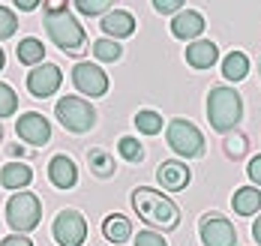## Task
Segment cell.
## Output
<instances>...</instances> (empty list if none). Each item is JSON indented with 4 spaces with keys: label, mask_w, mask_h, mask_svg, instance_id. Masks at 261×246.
I'll return each mask as SVG.
<instances>
[{
    "label": "cell",
    "mask_w": 261,
    "mask_h": 246,
    "mask_svg": "<svg viewBox=\"0 0 261 246\" xmlns=\"http://www.w3.org/2000/svg\"><path fill=\"white\" fill-rule=\"evenodd\" d=\"M51 234L57 246H84L87 240V219L81 216L75 207H66L54 216Z\"/></svg>",
    "instance_id": "cell-7"
},
{
    "label": "cell",
    "mask_w": 261,
    "mask_h": 246,
    "mask_svg": "<svg viewBox=\"0 0 261 246\" xmlns=\"http://www.w3.org/2000/svg\"><path fill=\"white\" fill-rule=\"evenodd\" d=\"M99 28L105 30L108 39H126V36L135 33V18H132V12H126V9H111V12L102 15V24Z\"/></svg>",
    "instance_id": "cell-15"
},
{
    "label": "cell",
    "mask_w": 261,
    "mask_h": 246,
    "mask_svg": "<svg viewBox=\"0 0 261 246\" xmlns=\"http://www.w3.org/2000/svg\"><path fill=\"white\" fill-rule=\"evenodd\" d=\"M72 84L79 87V93L90 96V99L108 93V75H105L96 63H90V60L75 63V69H72Z\"/></svg>",
    "instance_id": "cell-10"
},
{
    "label": "cell",
    "mask_w": 261,
    "mask_h": 246,
    "mask_svg": "<svg viewBox=\"0 0 261 246\" xmlns=\"http://www.w3.org/2000/svg\"><path fill=\"white\" fill-rule=\"evenodd\" d=\"M129 201H132V210L144 219L150 228L174 231V228L180 225V207H177L168 195L150 189V186H135Z\"/></svg>",
    "instance_id": "cell-1"
},
{
    "label": "cell",
    "mask_w": 261,
    "mask_h": 246,
    "mask_svg": "<svg viewBox=\"0 0 261 246\" xmlns=\"http://www.w3.org/2000/svg\"><path fill=\"white\" fill-rule=\"evenodd\" d=\"M252 240L261 246V210H258V219L252 222Z\"/></svg>",
    "instance_id": "cell-37"
},
{
    "label": "cell",
    "mask_w": 261,
    "mask_h": 246,
    "mask_svg": "<svg viewBox=\"0 0 261 246\" xmlns=\"http://www.w3.org/2000/svg\"><path fill=\"white\" fill-rule=\"evenodd\" d=\"M15 54H18V63H24V66H36V63L45 60V45H42L36 36H27V39L18 42Z\"/></svg>",
    "instance_id": "cell-22"
},
{
    "label": "cell",
    "mask_w": 261,
    "mask_h": 246,
    "mask_svg": "<svg viewBox=\"0 0 261 246\" xmlns=\"http://www.w3.org/2000/svg\"><path fill=\"white\" fill-rule=\"evenodd\" d=\"M249 75V57L243 54V51H228L225 60H222V78H228V81H243Z\"/></svg>",
    "instance_id": "cell-21"
},
{
    "label": "cell",
    "mask_w": 261,
    "mask_h": 246,
    "mask_svg": "<svg viewBox=\"0 0 261 246\" xmlns=\"http://www.w3.org/2000/svg\"><path fill=\"white\" fill-rule=\"evenodd\" d=\"M183 3L186 0H153V9H156L159 15H174V12H180Z\"/></svg>",
    "instance_id": "cell-31"
},
{
    "label": "cell",
    "mask_w": 261,
    "mask_h": 246,
    "mask_svg": "<svg viewBox=\"0 0 261 246\" xmlns=\"http://www.w3.org/2000/svg\"><path fill=\"white\" fill-rule=\"evenodd\" d=\"M93 57L96 60H102V63H117L120 57H123V48H120V42L117 39H96L93 42Z\"/></svg>",
    "instance_id": "cell-25"
},
{
    "label": "cell",
    "mask_w": 261,
    "mask_h": 246,
    "mask_svg": "<svg viewBox=\"0 0 261 246\" xmlns=\"http://www.w3.org/2000/svg\"><path fill=\"white\" fill-rule=\"evenodd\" d=\"M240 117H243V99H240V93H237L234 87H225V84L210 87V93H207V120H210V126H213L216 132L225 135V132L237 129Z\"/></svg>",
    "instance_id": "cell-2"
},
{
    "label": "cell",
    "mask_w": 261,
    "mask_h": 246,
    "mask_svg": "<svg viewBox=\"0 0 261 246\" xmlns=\"http://www.w3.org/2000/svg\"><path fill=\"white\" fill-rule=\"evenodd\" d=\"M165 141H168V147L183 156V159H201L204 156V135H201V129L192 123V120H168V126H165Z\"/></svg>",
    "instance_id": "cell-4"
},
{
    "label": "cell",
    "mask_w": 261,
    "mask_h": 246,
    "mask_svg": "<svg viewBox=\"0 0 261 246\" xmlns=\"http://www.w3.org/2000/svg\"><path fill=\"white\" fill-rule=\"evenodd\" d=\"M171 33L177 39H198L204 33V15L195 9H180L171 18Z\"/></svg>",
    "instance_id": "cell-14"
},
{
    "label": "cell",
    "mask_w": 261,
    "mask_h": 246,
    "mask_svg": "<svg viewBox=\"0 0 261 246\" xmlns=\"http://www.w3.org/2000/svg\"><path fill=\"white\" fill-rule=\"evenodd\" d=\"M54 117L63 123L66 132H75V135L90 132L96 126V108L87 99H81V96H63V99H57Z\"/></svg>",
    "instance_id": "cell-6"
},
{
    "label": "cell",
    "mask_w": 261,
    "mask_h": 246,
    "mask_svg": "<svg viewBox=\"0 0 261 246\" xmlns=\"http://www.w3.org/2000/svg\"><path fill=\"white\" fill-rule=\"evenodd\" d=\"M48 180L57 189H72L79 183V165H75V159L66 156V153H57L48 162Z\"/></svg>",
    "instance_id": "cell-13"
},
{
    "label": "cell",
    "mask_w": 261,
    "mask_h": 246,
    "mask_svg": "<svg viewBox=\"0 0 261 246\" xmlns=\"http://www.w3.org/2000/svg\"><path fill=\"white\" fill-rule=\"evenodd\" d=\"M18 28V18H15V12L12 9H6V6H0V39H9L12 33Z\"/></svg>",
    "instance_id": "cell-29"
},
{
    "label": "cell",
    "mask_w": 261,
    "mask_h": 246,
    "mask_svg": "<svg viewBox=\"0 0 261 246\" xmlns=\"http://www.w3.org/2000/svg\"><path fill=\"white\" fill-rule=\"evenodd\" d=\"M45 30L51 36V42L63 51V54H81L84 42H87V33L75 21V15L69 9H54V12H45Z\"/></svg>",
    "instance_id": "cell-3"
},
{
    "label": "cell",
    "mask_w": 261,
    "mask_h": 246,
    "mask_svg": "<svg viewBox=\"0 0 261 246\" xmlns=\"http://www.w3.org/2000/svg\"><path fill=\"white\" fill-rule=\"evenodd\" d=\"M132 123L138 126V132H144V135H159L162 132V114H156V111H150V108H141V111H135V117H132Z\"/></svg>",
    "instance_id": "cell-24"
},
{
    "label": "cell",
    "mask_w": 261,
    "mask_h": 246,
    "mask_svg": "<svg viewBox=\"0 0 261 246\" xmlns=\"http://www.w3.org/2000/svg\"><path fill=\"white\" fill-rule=\"evenodd\" d=\"M66 3H69V0H42L45 12H54V9H66Z\"/></svg>",
    "instance_id": "cell-35"
},
{
    "label": "cell",
    "mask_w": 261,
    "mask_h": 246,
    "mask_svg": "<svg viewBox=\"0 0 261 246\" xmlns=\"http://www.w3.org/2000/svg\"><path fill=\"white\" fill-rule=\"evenodd\" d=\"M102 237L108 243H126L132 237V219H126L123 213H108L102 219Z\"/></svg>",
    "instance_id": "cell-19"
},
{
    "label": "cell",
    "mask_w": 261,
    "mask_h": 246,
    "mask_svg": "<svg viewBox=\"0 0 261 246\" xmlns=\"http://www.w3.org/2000/svg\"><path fill=\"white\" fill-rule=\"evenodd\" d=\"M117 153L132 165L144 162V144H141L138 138H132V135H123L120 141H117Z\"/></svg>",
    "instance_id": "cell-26"
},
{
    "label": "cell",
    "mask_w": 261,
    "mask_h": 246,
    "mask_svg": "<svg viewBox=\"0 0 261 246\" xmlns=\"http://www.w3.org/2000/svg\"><path fill=\"white\" fill-rule=\"evenodd\" d=\"M87 168H90L93 177L108 180V177H114L117 162H114V156H111L105 147H90V150H87Z\"/></svg>",
    "instance_id": "cell-20"
},
{
    "label": "cell",
    "mask_w": 261,
    "mask_h": 246,
    "mask_svg": "<svg viewBox=\"0 0 261 246\" xmlns=\"http://www.w3.org/2000/svg\"><path fill=\"white\" fill-rule=\"evenodd\" d=\"M0 144H3V126H0Z\"/></svg>",
    "instance_id": "cell-39"
},
{
    "label": "cell",
    "mask_w": 261,
    "mask_h": 246,
    "mask_svg": "<svg viewBox=\"0 0 261 246\" xmlns=\"http://www.w3.org/2000/svg\"><path fill=\"white\" fill-rule=\"evenodd\" d=\"M246 174H249L252 186H258V189H261V153H258V156H252V159H249V168H246Z\"/></svg>",
    "instance_id": "cell-32"
},
{
    "label": "cell",
    "mask_w": 261,
    "mask_h": 246,
    "mask_svg": "<svg viewBox=\"0 0 261 246\" xmlns=\"http://www.w3.org/2000/svg\"><path fill=\"white\" fill-rule=\"evenodd\" d=\"M3 63H6V57H3V48H0V69H3Z\"/></svg>",
    "instance_id": "cell-38"
},
{
    "label": "cell",
    "mask_w": 261,
    "mask_h": 246,
    "mask_svg": "<svg viewBox=\"0 0 261 246\" xmlns=\"http://www.w3.org/2000/svg\"><path fill=\"white\" fill-rule=\"evenodd\" d=\"M0 246H33V240H30L27 234H18V231H15V234L3 237V243H0Z\"/></svg>",
    "instance_id": "cell-33"
},
{
    "label": "cell",
    "mask_w": 261,
    "mask_h": 246,
    "mask_svg": "<svg viewBox=\"0 0 261 246\" xmlns=\"http://www.w3.org/2000/svg\"><path fill=\"white\" fill-rule=\"evenodd\" d=\"M60 84H63V72H60V66H54V63H36V66H30V72H27V90H30V96H36V99H48L54 96L57 90H60Z\"/></svg>",
    "instance_id": "cell-9"
},
{
    "label": "cell",
    "mask_w": 261,
    "mask_h": 246,
    "mask_svg": "<svg viewBox=\"0 0 261 246\" xmlns=\"http://www.w3.org/2000/svg\"><path fill=\"white\" fill-rule=\"evenodd\" d=\"M30 180H33V168L24 162H18V159H12V162H6L0 168V186L3 189H27L30 186Z\"/></svg>",
    "instance_id": "cell-17"
},
{
    "label": "cell",
    "mask_w": 261,
    "mask_h": 246,
    "mask_svg": "<svg viewBox=\"0 0 261 246\" xmlns=\"http://www.w3.org/2000/svg\"><path fill=\"white\" fill-rule=\"evenodd\" d=\"M231 207L237 216H255L261 210V189L258 186H240L231 195Z\"/></svg>",
    "instance_id": "cell-18"
},
{
    "label": "cell",
    "mask_w": 261,
    "mask_h": 246,
    "mask_svg": "<svg viewBox=\"0 0 261 246\" xmlns=\"http://www.w3.org/2000/svg\"><path fill=\"white\" fill-rule=\"evenodd\" d=\"M15 108H18V93H15L6 81H0V120H3V117H12Z\"/></svg>",
    "instance_id": "cell-28"
},
{
    "label": "cell",
    "mask_w": 261,
    "mask_h": 246,
    "mask_svg": "<svg viewBox=\"0 0 261 246\" xmlns=\"http://www.w3.org/2000/svg\"><path fill=\"white\" fill-rule=\"evenodd\" d=\"M258 72H261V60H258Z\"/></svg>",
    "instance_id": "cell-40"
},
{
    "label": "cell",
    "mask_w": 261,
    "mask_h": 246,
    "mask_svg": "<svg viewBox=\"0 0 261 246\" xmlns=\"http://www.w3.org/2000/svg\"><path fill=\"white\" fill-rule=\"evenodd\" d=\"M9 156L12 159H24V156H36V147H9Z\"/></svg>",
    "instance_id": "cell-34"
},
{
    "label": "cell",
    "mask_w": 261,
    "mask_h": 246,
    "mask_svg": "<svg viewBox=\"0 0 261 246\" xmlns=\"http://www.w3.org/2000/svg\"><path fill=\"white\" fill-rule=\"evenodd\" d=\"M216 60H219L216 42H210V39H192V42H189V48H186V63H189L192 69H210Z\"/></svg>",
    "instance_id": "cell-16"
},
{
    "label": "cell",
    "mask_w": 261,
    "mask_h": 246,
    "mask_svg": "<svg viewBox=\"0 0 261 246\" xmlns=\"http://www.w3.org/2000/svg\"><path fill=\"white\" fill-rule=\"evenodd\" d=\"M6 219L12 225V231L18 234H27L39 225L42 219V201L36 192H27V189H18L9 201H6Z\"/></svg>",
    "instance_id": "cell-5"
},
{
    "label": "cell",
    "mask_w": 261,
    "mask_h": 246,
    "mask_svg": "<svg viewBox=\"0 0 261 246\" xmlns=\"http://www.w3.org/2000/svg\"><path fill=\"white\" fill-rule=\"evenodd\" d=\"M117 0H75V9L87 18H96V15H105Z\"/></svg>",
    "instance_id": "cell-27"
},
{
    "label": "cell",
    "mask_w": 261,
    "mask_h": 246,
    "mask_svg": "<svg viewBox=\"0 0 261 246\" xmlns=\"http://www.w3.org/2000/svg\"><path fill=\"white\" fill-rule=\"evenodd\" d=\"M198 237L204 246H237V231L222 213H204L198 219Z\"/></svg>",
    "instance_id": "cell-8"
},
{
    "label": "cell",
    "mask_w": 261,
    "mask_h": 246,
    "mask_svg": "<svg viewBox=\"0 0 261 246\" xmlns=\"http://www.w3.org/2000/svg\"><path fill=\"white\" fill-rule=\"evenodd\" d=\"M15 132H18V138H21L24 144L42 147V144L51 141V123H48V117L39 114V111H24V114L18 117V123H15Z\"/></svg>",
    "instance_id": "cell-11"
},
{
    "label": "cell",
    "mask_w": 261,
    "mask_h": 246,
    "mask_svg": "<svg viewBox=\"0 0 261 246\" xmlns=\"http://www.w3.org/2000/svg\"><path fill=\"white\" fill-rule=\"evenodd\" d=\"M222 150H225V156L228 159H243L246 153H249V138L243 135L240 129H231V132H225V138H222Z\"/></svg>",
    "instance_id": "cell-23"
},
{
    "label": "cell",
    "mask_w": 261,
    "mask_h": 246,
    "mask_svg": "<svg viewBox=\"0 0 261 246\" xmlns=\"http://www.w3.org/2000/svg\"><path fill=\"white\" fill-rule=\"evenodd\" d=\"M12 3H15V6H18L21 12H30V9H36V6H39L42 0H12Z\"/></svg>",
    "instance_id": "cell-36"
},
{
    "label": "cell",
    "mask_w": 261,
    "mask_h": 246,
    "mask_svg": "<svg viewBox=\"0 0 261 246\" xmlns=\"http://www.w3.org/2000/svg\"><path fill=\"white\" fill-rule=\"evenodd\" d=\"M135 246H168L165 243V237L153 231V228H144V231H138L135 234Z\"/></svg>",
    "instance_id": "cell-30"
},
{
    "label": "cell",
    "mask_w": 261,
    "mask_h": 246,
    "mask_svg": "<svg viewBox=\"0 0 261 246\" xmlns=\"http://www.w3.org/2000/svg\"><path fill=\"white\" fill-rule=\"evenodd\" d=\"M156 180L165 192H183L192 180V171L186 168V162H177V159H168L156 168Z\"/></svg>",
    "instance_id": "cell-12"
}]
</instances>
